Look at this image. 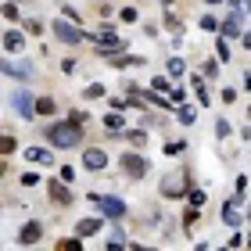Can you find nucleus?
<instances>
[{
	"mask_svg": "<svg viewBox=\"0 0 251 251\" xmlns=\"http://www.w3.org/2000/svg\"><path fill=\"white\" fill-rule=\"evenodd\" d=\"M43 136H47L54 147H61V151H72V147H79V136H83V133H79L75 122H54Z\"/></svg>",
	"mask_w": 251,
	"mask_h": 251,
	"instance_id": "nucleus-1",
	"label": "nucleus"
},
{
	"mask_svg": "<svg viewBox=\"0 0 251 251\" xmlns=\"http://www.w3.org/2000/svg\"><path fill=\"white\" fill-rule=\"evenodd\" d=\"M54 36H58L61 43H68V47H75V43H83V40H97V36H90V32L83 25H75V22H58L54 18Z\"/></svg>",
	"mask_w": 251,
	"mask_h": 251,
	"instance_id": "nucleus-2",
	"label": "nucleus"
},
{
	"mask_svg": "<svg viewBox=\"0 0 251 251\" xmlns=\"http://www.w3.org/2000/svg\"><path fill=\"white\" fill-rule=\"evenodd\" d=\"M122 169H126L129 179H144L147 169H151V162H147L144 154H122Z\"/></svg>",
	"mask_w": 251,
	"mask_h": 251,
	"instance_id": "nucleus-3",
	"label": "nucleus"
},
{
	"mask_svg": "<svg viewBox=\"0 0 251 251\" xmlns=\"http://www.w3.org/2000/svg\"><path fill=\"white\" fill-rule=\"evenodd\" d=\"M11 104H15V111H18L22 119H32V115H40V111H36V97H32L29 90H18V94L11 97Z\"/></svg>",
	"mask_w": 251,
	"mask_h": 251,
	"instance_id": "nucleus-4",
	"label": "nucleus"
},
{
	"mask_svg": "<svg viewBox=\"0 0 251 251\" xmlns=\"http://www.w3.org/2000/svg\"><path fill=\"white\" fill-rule=\"evenodd\" d=\"M162 194L165 198H183L187 194V173H173L162 179Z\"/></svg>",
	"mask_w": 251,
	"mask_h": 251,
	"instance_id": "nucleus-5",
	"label": "nucleus"
},
{
	"mask_svg": "<svg viewBox=\"0 0 251 251\" xmlns=\"http://www.w3.org/2000/svg\"><path fill=\"white\" fill-rule=\"evenodd\" d=\"M90 201H97L100 208H104V215H108V219H122V215H126V204H122L119 198H104V194H90Z\"/></svg>",
	"mask_w": 251,
	"mask_h": 251,
	"instance_id": "nucleus-6",
	"label": "nucleus"
},
{
	"mask_svg": "<svg viewBox=\"0 0 251 251\" xmlns=\"http://www.w3.org/2000/svg\"><path fill=\"white\" fill-rule=\"evenodd\" d=\"M108 165V154L100 151V147H86L83 151V169H90V173H104Z\"/></svg>",
	"mask_w": 251,
	"mask_h": 251,
	"instance_id": "nucleus-7",
	"label": "nucleus"
},
{
	"mask_svg": "<svg viewBox=\"0 0 251 251\" xmlns=\"http://www.w3.org/2000/svg\"><path fill=\"white\" fill-rule=\"evenodd\" d=\"M241 25H244V11H230V15L223 18V36L230 40V36H241Z\"/></svg>",
	"mask_w": 251,
	"mask_h": 251,
	"instance_id": "nucleus-8",
	"label": "nucleus"
},
{
	"mask_svg": "<svg viewBox=\"0 0 251 251\" xmlns=\"http://www.w3.org/2000/svg\"><path fill=\"white\" fill-rule=\"evenodd\" d=\"M47 194H50V201H58V204H72V190H68L65 179H50Z\"/></svg>",
	"mask_w": 251,
	"mask_h": 251,
	"instance_id": "nucleus-9",
	"label": "nucleus"
},
{
	"mask_svg": "<svg viewBox=\"0 0 251 251\" xmlns=\"http://www.w3.org/2000/svg\"><path fill=\"white\" fill-rule=\"evenodd\" d=\"M40 237H43V226H40V223H25V226L18 230V241H22V244H36Z\"/></svg>",
	"mask_w": 251,
	"mask_h": 251,
	"instance_id": "nucleus-10",
	"label": "nucleus"
},
{
	"mask_svg": "<svg viewBox=\"0 0 251 251\" xmlns=\"http://www.w3.org/2000/svg\"><path fill=\"white\" fill-rule=\"evenodd\" d=\"M0 43H4V50H7V54H15V50H22V47H25V36H22L18 29H7Z\"/></svg>",
	"mask_w": 251,
	"mask_h": 251,
	"instance_id": "nucleus-11",
	"label": "nucleus"
},
{
	"mask_svg": "<svg viewBox=\"0 0 251 251\" xmlns=\"http://www.w3.org/2000/svg\"><path fill=\"white\" fill-rule=\"evenodd\" d=\"M4 75L25 79V75H32V65H29V61H4Z\"/></svg>",
	"mask_w": 251,
	"mask_h": 251,
	"instance_id": "nucleus-12",
	"label": "nucleus"
},
{
	"mask_svg": "<svg viewBox=\"0 0 251 251\" xmlns=\"http://www.w3.org/2000/svg\"><path fill=\"white\" fill-rule=\"evenodd\" d=\"M25 162H36V165H54V154L43 151V147H25Z\"/></svg>",
	"mask_w": 251,
	"mask_h": 251,
	"instance_id": "nucleus-13",
	"label": "nucleus"
},
{
	"mask_svg": "<svg viewBox=\"0 0 251 251\" xmlns=\"http://www.w3.org/2000/svg\"><path fill=\"white\" fill-rule=\"evenodd\" d=\"M100 230V219H83V223H75V237H94Z\"/></svg>",
	"mask_w": 251,
	"mask_h": 251,
	"instance_id": "nucleus-14",
	"label": "nucleus"
},
{
	"mask_svg": "<svg viewBox=\"0 0 251 251\" xmlns=\"http://www.w3.org/2000/svg\"><path fill=\"white\" fill-rule=\"evenodd\" d=\"M115 68H129V65H144V58H136V54H115V58H108Z\"/></svg>",
	"mask_w": 251,
	"mask_h": 251,
	"instance_id": "nucleus-15",
	"label": "nucleus"
},
{
	"mask_svg": "<svg viewBox=\"0 0 251 251\" xmlns=\"http://www.w3.org/2000/svg\"><path fill=\"white\" fill-rule=\"evenodd\" d=\"M104 129L108 133H122V111H108L104 115Z\"/></svg>",
	"mask_w": 251,
	"mask_h": 251,
	"instance_id": "nucleus-16",
	"label": "nucleus"
},
{
	"mask_svg": "<svg viewBox=\"0 0 251 251\" xmlns=\"http://www.w3.org/2000/svg\"><path fill=\"white\" fill-rule=\"evenodd\" d=\"M223 223H226V226H241L244 219L237 215V208H233V204H223Z\"/></svg>",
	"mask_w": 251,
	"mask_h": 251,
	"instance_id": "nucleus-17",
	"label": "nucleus"
},
{
	"mask_svg": "<svg viewBox=\"0 0 251 251\" xmlns=\"http://www.w3.org/2000/svg\"><path fill=\"white\" fill-rule=\"evenodd\" d=\"M165 72L173 75V79H179V75L187 72V65H183V58H169V65H165Z\"/></svg>",
	"mask_w": 251,
	"mask_h": 251,
	"instance_id": "nucleus-18",
	"label": "nucleus"
},
{
	"mask_svg": "<svg viewBox=\"0 0 251 251\" xmlns=\"http://www.w3.org/2000/svg\"><path fill=\"white\" fill-rule=\"evenodd\" d=\"M215 58H219V61H230V43H226L223 32H219V40H215Z\"/></svg>",
	"mask_w": 251,
	"mask_h": 251,
	"instance_id": "nucleus-19",
	"label": "nucleus"
},
{
	"mask_svg": "<svg viewBox=\"0 0 251 251\" xmlns=\"http://www.w3.org/2000/svg\"><path fill=\"white\" fill-rule=\"evenodd\" d=\"M36 111H40V115H54V111H58L54 97H40V100H36Z\"/></svg>",
	"mask_w": 251,
	"mask_h": 251,
	"instance_id": "nucleus-20",
	"label": "nucleus"
},
{
	"mask_svg": "<svg viewBox=\"0 0 251 251\" xmlns=\"http://www.w3.org/2000/svg\"><path fill=\"white\" fill-rule=\"evenodd\" d=\"M176 119L183 122V126H194V119H198V111H194V108H187V104H179V111H176Z\"/></svg>",
	"mask_w": 251,
	"mask_h": 251,
	"instance_id": "nucleus-21",
	"label": "nucleus"
},
{
	"mask_svg": "<svg viewBox=\"0 0 251 251\" xmlns=\"http://www.w3.org/2000/svg\"><path fill=\"white\" fill-rule=\"evenodd\" d=\"M201 29H208V32H219V29H223V22L215 18V15H201Z\"/></svg>",
	"mask_w": 251,
	"mask_h": 251,
	"instance_id": "nucleus-22",
	"label": "nucleus"
},
{
	"mask_svg": "<svg viewBox=\"0 0 251 251\" xmlns=\"http://www.w3.org/2000/svg\"><path fill=\"white\" fill-rule=\"evenodd\" d=\"M58 251H83V237H68V241L58 244Z\"/></svg>",
	"mask_w": 251,
	"mask_h": 251,
	"instance_id": "nucleus-23",
	"label": "nucleus"
},
{
	"mask_svg": "<svg viewBox=\"0 0 251 251\" xmlns=\"http://www.w3.org/2000/svg\"><path fill=\"white\" fill-rule=\"evenodd\" d=\"M194 94H198V104H201V108L208 104V90H204V83H201L198 75H194Z\"/></svg>",
	"mask_w": 251,
	"mask_h": 251,
	"instance_id": "nucleus-24",
	"label": "nucleus"
},
{
	"mask_svg": "<svg viewBox=\"0 0 251 251\" xmlns=\"http://www.w3.org/2000/svg\"><path fill=\"white\" fill-rule=\"evenodd\" d=\"M83 97H86V100H97V97H104V86H100V83H90V86L83 90Z\"/></svg>",
	"mask_w": 251,
	"mask_h": 251,
	"instance_id": "nucleus-25",
	"label": "nucleus"
},
{
	"mask_svg": "<svg viewBox=\"0 0 251 251\" xmlns=\"http://www.w3.org/2000/svg\"><path fill=\"white\" fill-rule=\"evenodd\" d=\"M126 140H129L133 147H144V140H147V136H144V129H129V133H126Z\"/></svg>",
	"mask_w": 251,
	"mask_h": 251,
	"instance_id": "nucleus-26",
	"label": "nucleus"
},
{
	"mask_svg": "<svg viewBox=\"0 0 251 251\" xmlns=\"http://www.w3.org/2000/svg\"><path fill=\"white\" fill-rule=\"evenodd\" d=\"M151 86L158 90V94H165V90H173V83H169V75H158V79H151Z\"/></svg>",
	"mask_w": 251,
	"mask_h": 251,
	"instance_id": "nucleus-27",
	"label": "nucleus"
},
{
	"mask_svg": "<svg viewBox=\"0 0 251 251\" xmlns=\"http://www.w3.org/2000/svg\"><path fill=\"white\" fill-rule=\"evenodd\" d=\"M187 198H190V204H194V208H201V204L208 201V198H204V190H187Z\"/></svg>",
	"mask_w": 251,
	"mask_h": 251,
	"instance_id": "nucleus-28",
	"label": "nucleus"
},
{
	"mask_svg": "<svg viewBox=\"0 0 251 251\" xmlns=\"http://www.w3.org/2000/svg\"><path fill=\"white\" fill-rule=\"evenodd\" d=\"M4 18H7V22H18V7H15V0H7V4H4Z\"/></svg>",
	"mask_w": 251,
	"mask_h": 251,
	"instance_id": "nucleus-29",
	"label": "nucleus"
},
{
	"mask_svg": "<svg viewBox=\"0 0 251 251\" xmlns=\"http://www.w3.org/2000/svg\"><path fill=\"white\" fill-rule=\"evenodd\" d=\"M119 18H122V22H136L140 15H136V7H122V11H119Z\"/></svg>",
	"mask_w": 251,
	"mask_h": 251,
	"instance_id": "nucleus-30",
	"label": "nucleus"
},
{
	"mask_svg": "<svg viewBox=\"0 0 251 251\" xmlns=\"http://www.w3.org/2000/svg\"><path fill=\"white\" fill-rule=\"evenodd\" d=\"M215 133H219V136H230V122H226V119H215Z\"/></svg>",
	"mask_w": 251,
	"mask_h": 251,
	"instance_id": "nucleus-31",
	"label": "nucleus"
},
{
	"mask_svg": "<svg viewBox=\"0 0 251 251\" xmlns=\"http://www.w3.org/2000/svg\"><path fill=\"white\" fill-rule=\"evenodd\" d=\"M25 29L32 32V36H40V32H43V29H47V25H43V22H36V18H32V22H29V25H25Z\"/></svg>",
	"mask_w": 251,
	"mask_h": 251,
	"instance_id": "nucleus-32",
	"label": "nucleus"
},
{
	"mask_svg": "<svg viewBox=\"0 0 251 251\" xmlns=\"http://www.w3.org/2000/svg\"><path fill=\"white\" fill-rule=\"evenodd\" d=\"M183 151V140H173V144H165V154H179Z\"/></svg>",
	"mask_w": 251,
	"mask_h": 251,
	"instance_id": "nucleus-33",
	"label": "nucleus"
},
{
	"mask_svg": "<svg viewBox=\"0 0 251 251\" xmlns=\"http://www.w3.org/2000/svg\"><path fill=\"white\" fill-rule=\"evenodd\" d=\"M61 179H65V183H72V179H75V169H72V165H61Z\"/></svg>",
	"mask_w": 251,
	"mask_h": 251,
	"instance_id": "nucleus-34",
	"label": "nucleus"
},
{
	"mask_svg": "<svg viewBox=\"0 0 251 251\" xmlns=\"http://www.w3.org/2000/svg\"><path fill=\"white\" fill-rule=\"evenodd\" d=\"M165 29H173V32H179V18H176V15H165Z\"/></svg>",
	"mask_w": 251,
	"mask_h": 251,
	"instance_id": "nucleus-35",
	"label": "nucleus"
},
{
	"mask_svg": "<svg viewBox=\"0 0 251 251\" xmlns=\"http://www.w3.org/2000/svg\"><path fill=\"white\" fill-rule=\"evenodd\" d=\"M22 183H25V187H36L40 176H36V173H25V176H22Z\"/></svg>",
	"mask_w": 251,
	"mask_h": 251,
	"instance_id": "nucleus-36",
	"label": "nucleus"
},
{
	"mask_svg": "<svg viewBox=\"0 0 251 251\" xmlns=\"http://www.w3.org/2000/svg\"><path fill=\"white\" fill-rule=\"evenodd\" d=\"M0 147H4V154H11V151H15V140H11V136H4V140H0Z\"/></svg>",
	"mask_w": 251,
	"mask_h": 251,
	"instance_id": "nucleus-37",
	"label": "nucleus"
},
{
	"mask_svg": "<svg viewBox=\"0 0 251 251\" xmlns=\"http://www.w3.org/2000/svg\"><path fill=\"white\" fill-rule=\"evenodd\" d=\"M68 122H75V126H79V122H86V111H72V115H68Z\"/></svg>",
	"mask_w": 251,
	"mask_h": 251,
	"instance_id": "nucleus-38",
	"label": "nucleus"
},
{
	"mask_svg": "<svg viewBox=\"0 0 251 251\" xmlns=\"http://www.w3.org/2000/svg\"><path fill=\"white\" fill-rule=\"evenodd\" d=\"M194 219H198V208H194V204H190V208H187V215H183V223H187V226H190V223H194Z\"/></svg>",
	"mask_w": 251,
	"mask_h": 251,
	"instance_id": "nucleus-39",
	"label": "nucleus"
},
{
	"mask_svg": "<svg viewBox=\"0 0 251 251\" xmlns=\"http://www.w3.org/2000/svg\"><path fill=\"white\" fill-rule=\"evenodd\" d=\"M108 251H122V237H111V241H108Z\"/></svg>",
	"mask_w": 251,
	"mask_h": 251,
	"instance_id": "nucleus-40",
	"label": "nucleus"
},
{
	"mask_svg": "<svg viewBox=\"0 0 251 251\" xmlns=\"http://www.w3.org/2000/svg\"><path fill=\"white\" fill-rule=\"evenodd\" d=\"M233 7L237 11H251V0H233Z\"/></svg>",
	"mask_w": 251,
	"mask_h": 251,
	"instance_id": "nucleus-41",
	"label": "nucleus"
},
{
	"mask_svg": "<svg viewBox=\"0 0 251 251\" xmlns=\"http://www.w3.org/2000/svg\"><path fill=\"white\" fill-rule=\"evenodd\" d=\"M241 43H244V47L251 50V32H244V36H241Z\"/></svg>",
	"mask_w": 251,
	"mask_h": 251,
	"instance_id": "nucleus-42",
	"label": "nucleus"
},
{
	"mask_svg": "<svg viewBox=\"0 0 251 251\" xmlns=\"http://www.w3.org/2000/svg\"><path fill=\"white\" fill-rule=\"evenodd\" d=\"M133 251H154V248H147V244H133Z\"/></svg>",
	"mask_w": 251,
	"mask_h": 251,
	"instance_id": "nucleus-43",
	"label": "nucleus"
},
{
	"mask_svg": "<svg viewBox=\"0 0 251 251\" xmlns=\"http://www.w3.org/2000/svg\"><path fill=\"white\" fill-rule=\"evenodd\" d=\"M244 90H251V72H244Z\"/></svg>",
	"mask_w": 251,
	"mask_h": 251,
	"instance_id": "nucleus-44",
	"label": "nucleus"
},
{
	"mask_svg": "<svg viewBox=\"0 0 251 251\" xmlns=\"http://www.w3.org/2000/svg\"><path fill=\"white\" fill-rule=\"evenodd\" d=\"M244 136H248V140H251V126H248V129H244Z\"/></svg>",
	"mask_w": 251,
	"mask_h": 251,
	"instance_id": "nucleus-45",
	"label": "nucleus"
},
{
	"mask_svg": "<svg viewBox=\"0 0 251 251\" xmlns=\"http://www.w3.org/2000/svg\"><path fill=\"white\" fill-rule=\"evenodd\" d=\"M208 4H223V0H208Z\"/></svg>",
	"mask_w": 251,
	"mask_h": 251,
	"instance_id": "nucleus-46",
	"label": "nucleus"
},
{
	"mask_svg": "<svg viewBox=\"0 0 251 251\" xmlns=\"http://www.w3.org/2000/svg\"><path fill=\"white\" fill-rule=\"evenodd\" d=\"M248 119H251V108H248Z\"/></svg>",
	"mask_w": 251,
	"mask_h": 251,
	"instance_id": "nucleus-47",
	"label": "nucleus"
},
{
	"mask_svg": "<svg viewBox=\"0 0 251 251\" xmlns=\"http://www.w3.org/2000/svg\"><path fill=\"white\" fill-rule=\"evenodd\" d=\"M248 248H251V237H248Z\"/></svg>",
	"mask_w": 251,
	"mask_h": 251,
	"instance_id": "nucleus-48",
	"label": "nucleus"
}]
</instances>
